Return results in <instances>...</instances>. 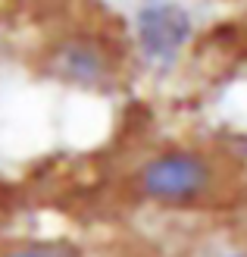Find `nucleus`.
<instances>
[{
    "label": "nucleus",
    "instance_id": "obj_1",
    "mask_svg": "<svg viewBox=\"0 0 247 257\" xmlns=\"http://www.w3.org/2000/svg\"><path fill=\"white\" fill-rule=\"evenodd\" d=\"M213 163L197 151H163L138 173L141 195L160 204H191L213 188Z\"/></svg>",
    "mask_w": 247,
    "mask_h": 257
},
{
    "label": "nucleus",
    "instance_id": "obj_2",
    "mask_svg": "<svg viewBox=\"0 0 247 257\" xmlns=\"http://www.w3.org/2000/svg\"><path fill=\"white\" fill-rule=\"evenodd\" d=\"M191 29L194 22L188 16V10L175 0H147L135 19L141 54L157 66L175 63L181 47L191 41Z\"/></svg>",
    "mask_w": 247,
    "mask_h": 257
},
{
    "label": "nucleus",
    "instance_id": "obj_3",
    "mask_svg": "<svg viewBox=\"0 0 247 257\" xmlns=\"http://www.w3.org/2000/svg\"><path fill=\"white\" fill-rule=\"evenodd\" d=\"M57 72L75 85H100L110 75V60L94 41H72L57 54Z\"/></svg>",
    "mask_w": 247,
    "mask_h": 257
},
{
    "label": "nucleus",
    "instance_id": "obj_4",
    "mask_svg": "<svg viewBox=\"0 0 247 257\" xmlns=\"http://www.w3.org/2000/svg\"><path fill=\"white\" fill-rule=\"evenodd\" d=\"M4 257H79V251L57 241H25V245L10 248Z\"/></svg>",
    "mask_w": 247,
    "mask_h": 257
},
{
    "label": "nucleus",
    "instance_id": "obj_5",
    "mask_svg": "<svg viewBox=\"0 0 247 257\" xmlns=\"http://www.w3.org/2000/svg\"><path fill=\"white\" fill-rule=\"evenodd\" d=\"M225 257H247V254H225Z\"/></svg>",
    "mask_w": 247,
    "mask_h": 257
}]
</instances>
